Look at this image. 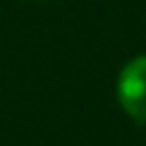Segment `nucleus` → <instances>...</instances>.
Listing matches in <instances>:
<instances>
[{
	"label": "nucleus",
	"mask_w": 146,
	"mask_h": 146,
	"mask_svg": "<svg viewBox=\"0 0 146 146\" xmlns=\"http://www.w3.org/2000/svg\"><path fill=\"white\" fill-rule=\"evenodd\" d=\"M116 96L128 116L146 123V55L130 59L116 80Z\"/></svg>",
	"instance_id": "obj_1"
}]
</instances>
